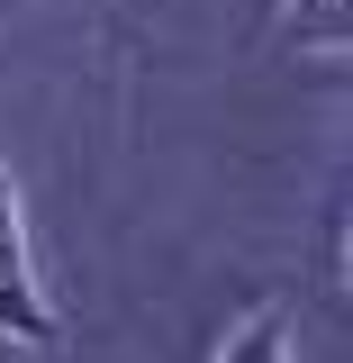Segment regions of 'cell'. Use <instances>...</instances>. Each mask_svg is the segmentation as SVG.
<instances>
[{
	"label": "cell",
	"instance_id": "2",
	"mask_svg": "<svg viewBox=\"0 0 353 363\" xmlns=\"http://www.w3.org/2000/svg\"><path fill=\"white\" fill-rule=\"evenodd\" d=\"M218 363H290V300H263V309L218 345Z\"/></svg>",
	"mask_w": 353,
	"mask_h": 363
},
{
	"label": "cell",
	"instance_id": "3",
	"mask_svg": "<svg viewBox=\"0 0 353 363\" xmlns=\"http://www.w3.org/2000/svg\"><path fill=\"white\" fill-rule=\"evenodd\" d=\"M290 18H299V37L345 45V0H290Z\"/></svg>",
	"mask_w": 353,
	"mask_h": 363
},
{
	"label": "cell",
	"instance_id": "1",
	"mask_svg": "<svg viewBox=\"0 0 353 363\" xmlns=\"http://www.w3.org/2000/svg\"><path fill=\"white\" fill-rule=\"evenodd\" d=\"M54 300L37 291V255H28V209H18V182L0 173V345L18 354H54Z\"/></svg>",
	"mask_w": 353,
	"mask_h": 363
}]
</instances>
